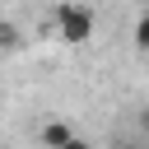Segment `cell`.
Returning a JSON list of instances; mask_svg holds the SVG:
<instances>
[{"label":"cell","instance_id":"cell-1","mask_svg":"<svg viewBox=\"0 0 149 149\" xmlns=\"http://www.w3.org/2000/svg\"><path fill=\"white\" fill-rule=\"evenodd\" d=\"M93 9L88 5H79V0H65V5H56V33H61V42H70V47H79V42H88L93 37Z\"/></svg>","mask_w":149,"mask_h":149},{"label":"cell","instance_id":"cell-2","mask_svg":"<svg viewBox=\"0 0 149 149\" xmlns=\"http://www.w3.org/2000/svg\"><path fill=\"white\" fill-rule=\"evenodd\" d=\"M70 140H74V126L61 121V116H51V121L37 126V144H42V149H65Z\"/></svg>","mask_w":149,"mask_h":149},{"label":"cell","instance_id":"cell-3","mask_svg":"<svg viewBox=\"0 0 149 149\" xmlns=\"http://www.w3.org/2000/svg\"><path fill=\"white\" fill-rule=\"evenodd\" d=\"M19 47H23V33H19V23L0 19V51H19Z\"/></svg>","mask_w":149,"mask_h":149},{"label":"cell","instance_id":"cell-4","mask_svg":"<svg viewBox=\"0 0 149 149\" xmlns=\"http://www.w3.org/2000/svg\"><path fill=\"white\" fill-rule=\"evenodd\" d=\"M135 47H140V51H149V9L135 19Z\"/></svg>","mask_w":149,"mask_h":149},{"label":"cell","instance_id":"cell-5","mask_svg":"<svg viewBox=\"0 0 149 149\" xmlns=\"http://www.w3.org/2000/svg\"><path fill=\"white\" fill-rule=\"evenodd\" d=\"M135 126H140V135L149 140V107H140V116H135Z\"/></svg>","mask_w":149,"mask_h":149},{"label":"cell","instance_id":"cell-6","mask_svg":"<svg viewBox=\"0 0 149 149\" xmlns=\"http://www.w3.org/2000/svg\"><path fill=\"white\" fill-rule=\"evenodd\" d=\"M65 149H93V144H88V140H79V135H74V140H70V144H65Z\"/></svg>","mask_w":149,"mask_h":149},{"label":"cell","instance_id":"cell-7","mask_svg":"<svg viewBox=\"0 0 149 149\" xmlns=\"http://www.w3.org/2000/svg\"><path fill=\"white\" fill-rule=\"evenodd\" d=\"M116 149H149V144H116Z\"/></svg>","mask_w":149,"mask_h":149}]
</instances>
